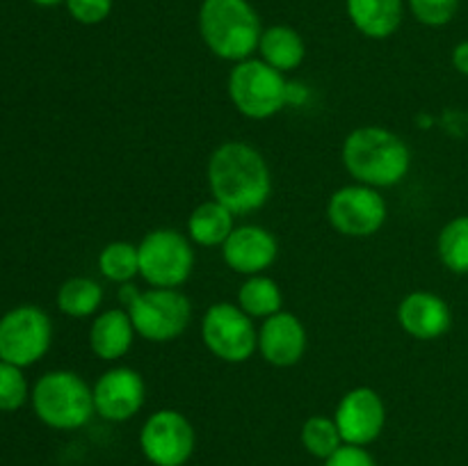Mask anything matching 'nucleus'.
Wrapping results in <instances>:
<instances>
[{"label": "nucleus", "mask_w": 468, "mask_h": 466, "mask_svg": "<svg viewBox=\"0 0 468 466\" xmlns=\"http://www.w3.org/2000/svg\"><path fill=\"white\" fill-rule=\"evenodd\" d=\"M208 187L233 215H247L268 204L272 174L259 149L247 142H224L208 160Z\"/></svg>", "instance_id": "1"}, {"label": "nucleus", "mask_w": 468, "mask_h": 466, "mask_svg": "<svg viewBox=\"0 0 468 466\" xmlns=\"http://www.w3.org/2000/svg\"><path fill=\"white\" fill-rule=\"evenodd\" d=\"M343 164L356 183L379 190L398 185L407 176L411 151L402 137L388 128L364 126L347 135Z\"/></svg>", "instance_id": "2"}, {"label": "nucleus", "mask_w": 468, "mask_h": 466, "mask_svg": "<svg viewBox=\"0 0 468 466\" xmlns=\"http://www.w3.org/2000/svg\"><path fill=\"white\" fill-rule=\"evenodd\" d=\"M259 14L250 0H204L199 7V35L213 55L242 62L259 50Z\"/></svg>", "instance_id": "3"}, {"label": "nucleus", "mask_w": 468, "mask_h": 466, "mask_svg": "<svg viewBox=\"0 0 468 466\" xmlns=\"http://www.w3.org/2000/svg\"><path fill=\"white\" fill-rule=\"evenodd\" d=\"M119 302L131 315L135 334L151 343H167L181 336L192 320V304L176 288L137 291L131 281L119 288Z\"/></svg>", "instance_id": "4"}, {"label": "nucleus", "mask_w": 468, "mask_h": 466, "mask_svg": "<svg viewBox=\"0 0 468 466\" xmlns=\"http://www.w3.org/2000/svg\"><path fill=\"white\" fill-rule=\"evenodd\" d=\"M37 418L53 429H78L94 416V393L80 375L50 370L32 388Z\"/></svg>", "instance_id": "5"}, {"label": "nucleus", "mask_w": 468, "mask_h": 466, "mask_svg": "<svg viewBox=\"0 0 468 466\" xmlns=\"http://www.w3.org/2000/svg\"><path fill=\"white\" fill-rule=\"evenodd\" d=\"M229 99L247 119H270L288 103V82L263 59H242L229 73Z\"/></svg>", "instance_id": "6"}, {"label": "nucleus", "mask_w": 468, "mask_h": 466, "mask_svg": "<svg viewBox=\"0 0 468 466\" xmlns=\"http://www.w3.org/2000/svg\"><path fill=\"white\" fill-rule=\"evenodd\" d=\"M140 277L154 288H178L190 279L195 268V251L174 228H155L137 245Z\"/></svg>", "instance_id": "7"}, {"label": "nucleus", "mask_w": 468, "mask_h": 466, "mask_svg": "<svg viewBox=\"0 0 468 466\" xmlns=\"http://www.w3.org/2000/svg\"><path fill=\"white\" fill-rule=\"evenodd\" d=\"M53 324L39 306L23 304L0 318V359L27 368L48 352Z\"/></svg>", "instance_id": "8"}, {"label": "nucleus", "mask_w": 468, "mask_h": 466, "mask_svg": "<svg viewBox=\"0 0 468 466\" xmlns=\"http://www.w3.org/2000/svg\"><path fill=\"white\" fill-rule=\"evenodd\" d=\"M201 338L218 359L242 364L259 350V332L250 315L231 302L208 306L201 320Z\"/></svg>", "instance_id": "9"}, {"label": "nucleus", "mask_w": 468, "mask_h": 466, "mask_svg": "<svg viewBox=\"0 0 468 466\" xmlns=\"http://www.w3.org/2000/svg\"><path fill=\"white\" fill-rule=\"evenodd\" d=\"M327 219L338 233L347 238H368L387 222V201L378 187L346 185L332 195L327 204Z\"/></svg>", "instance_id": "10"}, {"label": "nucleus", "mask_w": 468, "mask_h": 466, "mask_svg": "<svg viewBox=\"0 0 468 466\" xmlns=\"http://www.w3.org/2000/svg\"><path fill=\"white\" fill-rule=\"evenodd\" d=\"M195 428L176 409H160L146 418L140 446L154 466H183L195 452Z\"/></svg>", "instance_id": "11"}, {"label": "nucleus", "mask_w": 468, "mask_h": 466, "mask_svg": "<svg viewBox=\"0 0 468 466\" xmlns=\"http://www.w3.org/2000/svg\"><path fill=\"white\" fill-rule=\"evenodd\" d=\"M334 420H336L343 443L366 448L382 434L384 423H387V407L375 388H352L338 402Z\"/></svg>", "instance_id": "12"}, {"label": "nucleus", "mask_w": 468, "mask_h": 466, "mask_svg": "<svg viewBox=\"0 0 468 466\" xmlns=\"http://www.w3.org/2000/svg\"><path fill=\"white\" fill-rule=\"evenodd\" d=\"M94 393V409L101 418L122 423V420L133 418L142 409L146 397L144 379L137 370L117 365L108 373L101 375L91 387Z\"/></svg>", "instance_id": "13"}, {"label": "nucleus", "mask_w": 468, "mask_h": 466, "mask_svg": "<svg viewBox=\"0 0 468 466\" xmlns=\"http://www.w3.org/2000/svg\"><path fill=\"white\" fill-rule=\"evenodd\" d=\"M277 238L268 228L259 227V224L236 227L231 236L227 238V242L222 245L224 263L233 272L247 274V277H254V274H261L263 270H268L277 260Z\"/></svg>", "instance_id": "14"}, {"label": "nucleus", "mask_w": 468, "mask_h": 466, "mask_svg": "<svg viewBox=\"0 0 468 466\" xmlns=\"http://www.w3.org/2000/svg\"><path fill=\"white\" fill-rule=\"evenodd\" d=\"M306 329L297 315L279 311L265 318L259 329V350L270 365L291 368L306 352Z\"/></svg>", "instance_id": "15"}, {"label": "nucleus", "mask_w": 468, "mask_h": 466, "mask_svg": "<svg viewBox=\"0 0 468 466\" xmlns=\"http://www.w3.org/2000/svg\"><path fill=\"white\" fill-rule=\"evenodd\" d=\"M398 323L410 336L419 341H434L451 329L452 313L446 300L434 292H410L398 306Z\"/></svg>", "instance_id": "16"}, {"label": "nucleus", "mask_w": 468, "mask_h": 466, "mask_svg": "<svg viewBox=\"0 0 468 466\" xmlns=\"http://www.w3.org/2000/svg\"><path fill=\"white\" fill-rule=\"evenodd\" d=\"M135 327L126 309H108L91 323L90 347L99 359L117 361L131 350Z\"/></svg>", "instance_id": "17"}, {"label": "nucleus", "mask_w": 468, "mask_h": 466, "mask_svg": "<svg viewBox=\"0 0 468 466\" xmlns=\"http://www.w3.org/2000/svg\"><path fill=\"white\" fill-rule=\"evenodd\" d=\"M346 7L352 26L370 39L396 35L405 16L402 0H347Z\"/></svg>", "instance_id": "18"}, {"label": "nucleus", "mask_w": 468, "mask_h": 466, "mask_svg": "<svg viewBox=\"0 0 468 466\" xmlns=\"http://www.w3.org/2000/svg\"><path fill=\"white\" fill-rule=\"evenodd\" d=\"M259 53L263 62L277 71H295L306 58V44L291 26H270L261 32Z\"/></svg>", "instance_id": "19"}, {"label": "nucleus", "mask_w": 468, "mask_h": 466, "mask_svg": "<svg viewBox=\"0 0 468 466\" xmlns=\"http://www.w3.org/2000/svg\"><path fill=\"white\" fill-rule=\"evenodd\" d=\"M233 228H236V215L215 199L197 206L187 219V233L201 247L224 245Z\"/></svg>", "instance_id": "20"}, {"label": "nucleus", "mask_w": 468, "mask_h": 466, "mask_svg": "<svg viewBox=\"0 0 468 466\" xmlns=\"http://www.w3.org/2000/svg\"><path fill=\"white\" fill-rule=\"evenodd\" d=\"M238 306L250 318H270V315L279 313L283 306L282 288L277 286L274 279L265 277V274H254L238 291Z\"/></svg>", "instance_id": "21"}, {"label": "nucleus", "mask_w": 468, "mask_h": 466, "mask_svg": "<svg viewBox=\"0 0 468 466\" xmlns=\"http://www.w3.org/2000/svg\"><path fill=\"white\" fill-rule=\"evenodd\" d=\"M103 304V288L90 277H71L59 286L58 306L71 318H87Z\"/></svg>", "instance_id": "22"}, {"label": "nucleus", "mask_w": 468, "mask_h": 466, "mask_svg": "<svg viewBox=\"0 0 468 466\" xmlns=\"http://www.w3.org/2000/svg\"><path fill=\"white\" fill-rule=\"evenodd\" d=\"M437 251L441 263L451 272L468 274V215L451 219L441 228L437 240Z\"/></svg>", "instance_id": "23"}, {"label": "nucleus", "mask_w": 468, "mask_h": 466, "mask_svg": "<svg viewBox=\"0 0 468 466\" xmlns=\"http://www.w3.org/2000/svg\"><path fill=\"white\" fill-rule=\"evenodd\" d=\"M99 270L114 283H128L140 274V251L131 242H110L99 254Z\"/></svg>", "instance_id": "24"}, {"label": "nucleus", "mask_w": 468, "mask_h": 466, "mask_svg": "<svg viewBox=\"0 0 468 466\" xmlns=\"http://www.w3.org/2000/svg\"><path fill=\"white\" fill-rule=\"evenodd\" d=\"M300 437L302 446L314 457H320V460H327L343 446V437L338 432L336 420L327 418V416H311L309 420H304Z\"/></svg>", "instance_id": "25"}, {"label": "nucleus", "mask_w": 468, "mask_h": 466, "mask_svg": "<svg viewBox=\"0 0 468 466\" xmlns=\"http://www.w3.org/2000/svg\"><path fill=\"white\" fill-rule=\"evenodd\" d=\"M27 400V382L23 368L0 359V411H16Z\"/></svg>", "instance_id": "26"}, {"label": "nucleus", "mask_w": 468, "mask_h": 466, "mask_svg": "<svg viewBox=\"0 0 468 466\" xmlns=\"http://www.w3.org/2000/svg\"><path fill=\"white\" fill-rule=\"evenodd\" d=\"M407 3L416 21L428 27L448 26L460 9V0H407Z\"/></svg>", "instance_id": "27"}, {"label": "nucleus", "mask_w": 468, "mask_h": 466, "mask_svg": "<svg viewBox=\"0 0 468 466\" xmlns=\"http://www.w3.org/2000/svg\"><path fill=\"white\" fill-rule=\"evenodd\" d=\"M67 9L73 21L82 26H99L112 12V0H67Z\"/></svg>", "instance_id": "28"}, {"label": "nucleus", "mask_w": 468, "mask_h": 466, "mask_svg": "<svg viewBox=\"0 0 468 466\" xmlns=\"http://www.w3.org/2000/svg\"><path fill=\"white\" fill-rule=\"evenodd\" d=\"M324 466H378V461L373 460V455L364 446L343 443L332 457L324 460Z\"/></svg>", "instance_id": "29"}, {"label": "nucleus", "mask_w": 468, "mask_h": 466, "mask_svg": "<svg viewBox=\"0 0 468 466\" xmlns=\"http://www.w3.org/2000/svg\"><path fill=\"white\" fill-rule=\"evenodd\" d=\"M452 67H455L462 76H468V39L460 41V44L452 48Z\"/></svg>", "instance_id": "30"}, {"label": "nucleus", "mask_w": 468, "mask_h": 466, "mask_svg": "<svg viewBox=\"0 0 468 466\" xmlns=\"http://www.w3.org/2000/svg\"><path fill=\"white\" fill-rule=\"evenodd\" d=\"M30 3L39 5V7H55L59 3H67V0H30Z\"/></svg>", "instance_id": "31"}]
</instances>
